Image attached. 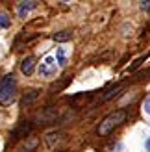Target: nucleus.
I'll return each instance as SVG.
<instances>
[{"label": "nucleus", "instance_id": "nucleus-1", "mask_svg": "<svg viewBox=\"0 0 150 152\" xmlns=\"http://www.w3.org/2000/svg\"><path fill=\"white\" fill-rule=\"evenodd\" d=\"M17 96V80L13 74H7L0 80V102L9 104Z\"/></svg>", "mask_w": 150, "mask_h": 152}, {"label": "nucleus", "instance_id": "nucleus-2", "mask_svg": "<svg viewBox=\"0 0 150 152\" xmlns=\"http://www.w3.org/2000/svg\"><path fill=\"white\" fill-rule=\"evenodd\" d=\"M124 119H126V111H124V110H117V111H113V113H109V115L100 123V126H98V135L106 137V135L113 130L115 126L121 124Z\"/></svg>", "mask_w": 150, "mask_h": 152}, {"label": "nucleus", "instance_id": "nucleus-3", "mask_svg": "<svg viewBox=\"0 0 150 152\" xmlns=\"http://www.w3.org/2000/svg\"><path fill=\"white\" fill-rule=\"evenodd\" d=\"M58 69H59V65L56 61V58L54 56H44V59L39 63V76L50 80L58 74Z\"/></svg>", "mask_w": 150, "mask_h": 152}, {"label": "nucleus", "instance_id": "nucleus-4", "mask_svg": "<svg viewBox=\"0 0 150 152\" xmlns=\"http://www.w3.org/2000/svg\"><path fill=\"white\" fill-rule=\"evenodd\" d=\"M35 7H37V2H19L17 4V15L20 19H26Z\"/></svg>", "mask_w": 150, "mask_h": 152}, {"label": "nucleus", "instance_id": "nucleus-5", "mask_svg": "<svg viewBox=\"0 0 150 152\" xmlns=\"http://www.w3.org/2000/svg\"><path fill=\"white\" fill-rule=\"evenodd\" d=\"M33 69H35V59L32 56H28L22 59V63H20V72L24 74V76H32L33 74Z\"/></svg>", "mask_w": 150, "mask_h": 152}, {"label": "nucleus", "instance_id": "nucleus-6", "mask_svg": "<svg viewBox=\"0 0 150 152\" xmlns=\"http://www.w3.org/2000/svg\"><path fill=\"white\" fill-rule=\"evenodd\" d=\"M54 58H56V61H58L59 67H65L67 65V58H69V56H67V50L65 48H58Z\"/></svg>", "mask_w": 150, "mask_h": 152}, {"label": "nucleus", "instance_id": "nucleus-7", "mask_svg": "<svg viewBox=\"0 0 150 152\" xmlns=\"http://www.w3.org/2000/svg\"><path fill=\"white\" fill-rule=\"evenodd\" d=\"M28 132H30V126L28 124H20L17 130L13 132V139H20V137H26L28 135Z\"/></svg>", "mask_w": 150, "mask_h": 152}, {"label": "nucleus", "instance_id": "nucleus-8", "mask_svg": "<svg viewBox=\"0 0 150 152\" xmlns=\"http://www.w3.org/2000/svg\"><path fill=\"white\" fill-rule=\"evenodd\" d=\"M71 37H72V34L69 32V30H61V32L54 34V41H58V43H65V41H69Z\"/></svg>", "mask_w": 150, "mask_h": 152}, {"label": "nucleus", "instance_id": "nucleus-9", "mask_svg": "<svg viewBox=\"0 0 150 152\" xmlns=\"http://www.w3.org/2000/svg\"><path fill=\"white\" fill-rule=\"evenodd\" d=\"M37 95H39V91L37 89H32V91H28V96L24 95V98H22V106H26L33 100V98H37Z\"/></svg>", "mask_w": 150, "mask_h": 152}, {"label": "nucleus", "instance_id": "nucleus-10", "mask_svg": "<svg viewBox=\"0 0 150 152\" xmlns=\"http://www.w3.org/2000/svg\"><path fill=\"white\" fill-rule=\"evenodd\" d=\"M11 26V19L6 13H0V28H9Z\"/></svg>", "mask_w": 150, "mask_h": 152}, {"label": "nucleus", "instance_id": "nucleus-11", "mask_svg": "<svg viewBox=\"0 0 150 152\" xmlns=\"http://www.w3.org/2000/svg\"><path fill=\"white\" fill-rule=\"evenodd\" d=\"M143 110H145V111L148 113V115H150V96H148V98H146V100L143 102Z\"/></svg>", "mask_w": 150, "mask_h": 152}, {"label": "nucleus", "instance_id": "nucleus-12", "mask_svg": "<svg viewBox=\"0 0 150 152\" xmlns=\"http://www.w3.org/2000/svg\"><path fill=\"white\" fill-rule=\"evenodd\" d=\"M141 7H143V10H148V7H150V2H141Z\"/></svg>", "mask_w": 150, "mask_h": 152}, {"label": "nucleus", "instance_id": "nucleus-13", "mask_svg": "<svg viewBox=\"0 0 150 152\" xmlns=\"http://www.w3.org/2000/svg\"><path fill=\"white\" fill-rule=\"evenodd\" d=\"M146 150H148V152H150V137H148V139H146Z\"/></svg>", "mask_w": 150, "mask_h": 152}]
</instances>
